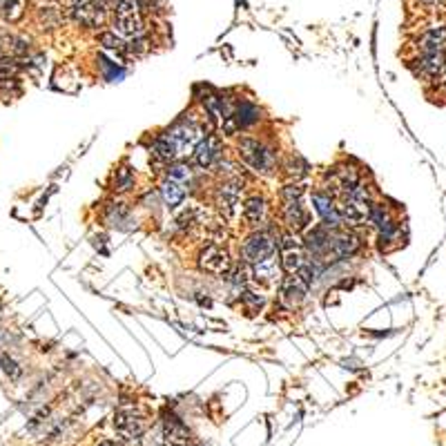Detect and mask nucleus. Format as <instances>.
I'll use <instances>...</instances> for the list:
<instances>
[{"instance_id":"2","label":"nucleus","mask_w":446,"mask_h":446,"mask_svg":"<svg viewBox=\"0 0 446 446\" xmlns=\"http://www.w3.org/2000/svg\"><path fill=\"white\" fill-rule=\"evenodd\" d=\"M114 34L121 38H127L129 43L139 41L146 34V25H143L141 11L134 0H121L114 9Z\"/></svg>"},{"instance_id":"35","label":"nucleus","mask_w":446,"mask_h":446,"mask_svg":"<svg viewBox=\"0 0 446 446\" xmlns=\"http://www.w3.org/2000/svg\"><path fill=\"white\" fill-rule=\"evenodd\" d=\"M444 72H446V68H444Z\"/></svg>"},{"instance_id":"27","label":"nucleus","mask_w":446,"mask_h":446,"mask_svg":"<svg viewBox=\"0 0 446 446\" xmlns=\"http://www.w3.org/2000/svg\"><path fill=\"white\" fill-rule=\"evenodd\" d=\"M306 188L301 186V183H288V186L281 188V201H301V196H304Z\"/></svg>"},{"instance_id":"32","label":"nucleus","mask_w":446,"mask_h":446,"mask_svg":"<svg viewBox=\"0 0 446 446\" xmlns=\"http://www.w3.org/2000/svg\"><path fill=\"white\" fill-rule=\"evenodd\" d=\"M134 3L143 11H154V7H156V3H159V0H134Z\"/></svg>"},{"instance_id":"16","label":"nucleus","mask_w":446,"mask_h":446,"mask_svg":"<svg viewBox=\"0 0 446 446\" xmlns=\"http://www.w3.org/2000/svg\"><path fill=\"white\" fill-rule=\"evenodd\" d=\"M152 156L156 161H161V163H174L179 159V152L174 148V143L170 141V136L165 132H161L159 136H156L152 141Z\"/></svg>"},{"instance_id":"33","label":"nucleus","mask_w":446,"mask_h":446,"mask_svg":"<svg viewBox=\"0 0 446 446\" xmlns=\"http://www.w3.org/2000/svg\"><path fill=\"white\" fill-rule=\"evenodd\" d=\"M98 446H123V444H119V442H112V440H105V442H101Z\"/></svg>"},{"instance_id":"6","label":"nucleus","mask_w":446,"mask_h":446,"mask_svg":"<svg viewBox=\"0 0 446 446\" xmlns=\"http://www.w3.org/2000/svg\"><path fill=\"white\" fill-rule=\"evenodd\" d=\"M359 250H362V239L352 230H346V228L331 230V248H328L326 264L337 259H350Z\"/></svg>"},{"instance_id":"13","label":"nucleus","mask_w":446,"mask_h":446,"mask_svg":"<svg viewBox=\"0 0 446 446\" xmlns=\"http://www.w3.org/2000/svg\"><path fill=\"white\" fill-rule=\"evenodd\" d=\"M281 217L286 221V226L291 228V232L299 234V232H306L310 228V215L306 205L301 201H288L281 208Z\"/></svg>"},{"instance_id":"19","label":"nucleus","mask_w":446,"mask_h":446,"mask_svg":"<svg viewBox=\"0 0 446 446\" xmlns=\"http://www.w3.org/2000/svg\"><path fill=\"white\" fill-rule=\"evenodd\" d=\"M446 45V30L438 27V30H431L422 36V41H419V49L424 51V54H438V51H444Z\"/></svg>"},{"instance_id":"3","label":"nucleus","mask_w":446,"mask_h":446,"mask_svg":"<svg viewBox=\"0 0 446 446\" xmlns=\"http://www.w3.org/2000/svg\"><path fill=\"white\" fill-rule=\"evenodd\" d=\"M239 253H241L243 266H259L268 259H274V255H277V239L266 230L253 232L250 237L241 243Z\"/></svg>"},{"instance_id":"17","label":"nucleus","mask_w":446,"mask_h":446,"mask_svg":"<svg viewBox=\"0 0 446 446\" xmlns=\"http://www.w3.org/2000/svg\"><path fill=\"white\" fill-rule=\"evenodd\" d=\"M159 192H161V199L165 201V205L170 210H177L183 201H186V186H181V183L172 181V179H165L161 183Z\"/></svg>"},{"instance_id":"23","label":"nucleus","mask_w":446,"mask_h":446,"mask_svg":"<svg viewBox=\"0 0 446 446\" xmlns=\"http://www.w3.org/2000/svg\"><path fill=\"white\" fill-rule=\"evenodd\" d=\"M241 304L250 310V312H259L261 308L266 306V295H261L257 291H248V288H243L241 293Z\"/></svg>"},{"instance_id":"24","label":"nucleus","mask_w":446,"mask_h":446,"mask_svg":"<svg viewBox=\"0 0 446 446\" xmlns=\"http://www.w3.org/2000/svg\"><path fill=\"white\" fill-rule=\"evenodd\" d=\"M134 186V172L129 170L127 165L116 170V177H114V190L116 192H127L129 188Z\"/></svg>"},{"instance_id":"7","label":"nucleus","mask_w":446,"mask_h":446,"mask_svg":"<svg viewBox=\"0 0 446 446\" xmlns=\"http://www.w3.org/2000/svg\"><path fill=\"white\" fill-rule=\"evenodd\" d=\"M196 266L199 270L208 272V274H228V270L232 268V259L228 255V250L219 243H205L201 248L199 257H196Z\"/></svg>"},{"instance_id":"25","label":"nucleus","mask_w":446,"mask_h":446,"mask_svg":"<svg viewBox=\"0 0 446 446\" xmlns=\"http://www.w3.org/2000/svg\"><path fill=\"white\" fill-rule=\"evenodd\" d=\"M98 41L103 43V47L119 51V54H123V51H127V43H125V41H121V38L116 36L114 32H103V34L98 36Z\"/></svg>"},{"instance_id":"22","label":"nucleus","mask_w":446,"mask_h":446,"mask_svg":"<svg viewBox=\"0 0 446 446\" xmlns=\"http://www.w3.org/2000/svg\"><path fill=\"white\" fill-rule=\"evenodd\" d=\"M165 179H172V181L181 183V186H186V183H190V179H192V170L188 163H170Z\"/></svg>"},{"instance_id":"31","label":"nucleus","mask_w":446,"mask_h":446,"mask_svg":"<svg viewBox=\"0 0 446 446\" xmlns=\"http://www.w3.org/2000/svg\"><path fill=\"white\" fill-rule=\"evenodd\" d=\"M94 3H96L103 11H114L116 5H119L121 0H94Z\"/></svg>"},{"instance_id":"12","label":"nucleus","mask_w":446,"mask_h":446,"mask_svg":"<svg viewBox=\"0 0 446 446\" xmlns=\"http://www.w3.org/2000/svg\"><path fill=\"white\" fill-rule=\"evenodd\" d=\"M192 159L196 167H212L221 159V139L217 134L203 136V141L194 148Z\"/></svg>"},{"instance_id":"21","label":"nucleus","mask_w":446,"mask_h":446,"mask_svg":"<svg viewBox=\"0 0 446 446\" xmlns=\"http://www.w3.org/2000/svg\"><path fill=\"white\" fill-rule=\"evenodd\" d=\"M25 14L23 0H0V16L5 23H18Z\"/></svg>"},{"instance_id":"9","label":"nucleus","mask_w":446,"mask_h":446,"mask_svg":"<svg viewBox=\"0 0 446 446\" xmlns=\"http://www.w3.org/2000/svg\"><path fill=\"white\" fill-rule=\"evenodd\" d=\"M312 210L321 219V226L324 228H328V230L344 228L342 219H339V215H337L335 196L328 192V190H314L312 192Z\"/></svg>"},{"instance_id":"5","label":"nucleus","mask_w":446,"mask_h":446,"mask_svg":"<svg viewBox=\"0 0 446 446\" xmlns=\"http://www.w3.org/2000/svg\"><path fill=\"white\" fill-rule=\"evenodd\" d=\"M114 428L127 440H136L148 431V415L136 404L121 406L114 415Z\"/></svg>"},{"instance_id":"14","label":"nucleus","mask_w":446,"mask_h":446,"mask_svg":"<svg viewBox=\"0 0 446 446\" xmlns=\"http://www.w3.org/2000/svg\"><path fill=\"white\" fill-rule=\"evenodd\" d=\"M163 446H192L188 426L174 415H167L163 422Z\"/></svg>"},{"instance_id":"11","label":"nucleus","mask_w":446,"mask_h":446,"mask_svg":"<svg viewBox=\"0 0 446 446\" xmlns=\"http://www.w3.org/2000/svg\"><path fill=\"white\" fill-rule=\"evenodd\" d=\"M241 190H243V183L239 179H228L219 183V188L215 192V203L221 210L223 217H232L234 210H237L239 201H241Z\"/></svg>"},{"instance_id":"34","label":"nucleus","mask_w":446,"mask_h":446,"mask_svg":"<svg viewBox=\"0 0 446 446\" xmlns=\"http://www.w3.org/2000/svg\"><path fill=\"white\" fill-rule=\"evenodd\" d=\"M422 3H424V5H435L438 0H422Z\"/></svg>"},{"instance_id":"8","label":"nucleus","mask_w":446,"mask_h":446,"mask_svg":"<svg viewBox=\"0 0 446 446\" xmlns=\"http://www.w3.org/2000/svg\"><path fill=\"white\" fill-rule=\"evenodd\" d=\"M310 288L306 286V281L299 277V274H288V277L281 279L279 283V304L286 310H295L304 304V299L308 297Z\"/></svg>"},{"instance_id":"18","label":"nucleus","mask_w":446,"mask_h":446,"mask_svg":"<svg viewBox=\"0 0 446 446\" xmlns=\"http://www.w3.org/2000/svg\"><path fill=\"white\" fill-rule=\"evenodd\" d=\"M241 215L243 219L250 223V226H257V223L264 221L266 217V199L264 196H248V199L243 201V208H241Z\"/></svg>"},{"instance_id":"29","label":"nucleus","mask_w":446,"mask_h":446,"mask_svg":"<svg viewBox=\"0 0 446 446\" xmlns=\"http://www.w3.org/2000/svg\"><path fill=\"white\" fill-rule=\"evenodd\" d=\"M0 369H3V371H5L11 379L20 377V373H23L20 366H18L14 359H11V357L7 355V352H3V350H0Z\"/></svg>"},{"instance_id":"20","label":"nucleus","mask_w":446,"mask_h":446,"mask_svg":"<svg viewBox=\"0 0 446 446\" xmlns=\"http://www.w3.org/2000/svg\"><path fill=\"white\" fill-rule=\"evenodd\" d=\"M417 68L424 76H438L444 72L446 68V56L444 51H438V54H424L422 58L417 60Z\"/></svg>"},{"instance_id":"15","label":"nucleus","mask_w":446,"mask_h":446,"mask_svg":"<svg viewBox=\"0 0 446 446\" xmlns=\"http://www.w3.org/2000/svg\"><path fill=\"white\" fill-rule=\"evenodd\" d=\"M253 279L266 288H274L281 283V268L277 264V259H268L264 264L253 266Z\"/></svg>"},{"instance_id":"10","label":"nucleus","mask_w":446,"mask_h":446,"mask_svg":"<svg viewBox=\"0 0 446 446\" xmlns=\"http://www.w3.org/2000/svg\"><path fill=\"white\" fill-rule=\"evenodd\" d=\"M70 14L78 25H83L87 30H98L105 20V11L94 0H70Z\"/></svg>"},{"instance_id":"4","label":"nucleus","mask_w":446,"mask_h":446,"mask_svg":"<svg viewBox=\"0 0 446 446\" xmlns=\"http://www.w3.org/2000/svg\"><path fill=\"white\" fill-rule=\"evenodd\" d=\"M279 248V268L286 274H295L304 268L306 264V248L304 241L299 239V234L295 232H286L281 234V241L277 243Z\"/></svg>"},{"instance_id":"30","label":"nucleus","mask_w":446,"mask_h":446,"mask_svg":"<svg viewBox=\"0 0 446 446\" xmlns=\"http://www.w3.org/2000/svg\"><path fill=\"white\" fill-rule=\"evenodd\" d=\"M98 63H101V68L105 70V78H108V81H119V78L125 76V72L121 68H116V65L112 60H108L105 56H98Z\"/></svg>"},{"instance_id":"1","label":"nucleus","mask_w":446,"mask_h":446,"mask_svg":"<svg viewBox=\"0 0 446 446\" xmlns=\"http://www.w3.org/2000/svg\"><path fill=\"white\" fill-rule=\"evenodd\" d=\"M237 154L243 165H248L257 174H270L277 167V154L264 141L253 136H241L237 141Z\"/></svg>"},{"instance_id":"26","label":"nucleus","mask_w":446,"mask_h":446,"mask_svg":"<svg viewBox=\"0 0 446 446\" xmlns=\"http://www.w3.org/2000/svg\"><path fill=\"white\" fill-rule=\"evenodd\" d=\"M286 174L291 179H299L308 174V165L299 159V156H291V161L286 163Z\"/></svg>"},{"instance_id":"28","label":"nucleus","mask_w":446,"mask_h":446,"mask_svg":"<svg viewBox=\"0 0 446 446\" xmlns=\"http://www.w3.org/2000/svg\"><path fill=\"white\" fill-rule=\"evenodd\" d=\"M38 20H41L43 25H47V27H56V25L60 23V11L56 7H43L41 11H38Z\"/></svg>"}]
</instances>
